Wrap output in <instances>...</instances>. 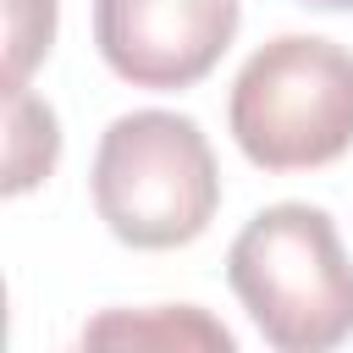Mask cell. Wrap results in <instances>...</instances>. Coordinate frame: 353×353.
<instances>
[{
	"label": "cell",
	"instance_id": "1",
	"mask_svg": "<svg viewBox=\"0 0 353 353\" xmlns=\"http://www.w3.org/2000/svg\"><path fill=\"white\" fill-rule=\"evenodd\" d=\"M226 281L276 353H325L353 336V265L320 204H270L226 248Z\"/></svg>",
	"mask_w": 353,
	"mask_h": 353
},
{
	"label": "cell",
	"instance_id": "2",
	"mask_svg": "<svg viewBox=\"0 0 353 353\" xmlns=\"http://www.w3.org/2000/svg\"><path fill=\"white\" fill-rule=\"evenodd\" d=\"M94 210L127 248H182L221 210V171L204 127L176 110H127L94 149Z\"/></svg>",
	"mask_w": 353,
	"mask_h": 353
},
{
	"label": "cell",
	"instance_id": "3",
	"mask_svg": "<svg viewBox=\"0 0 353 353\" xmlns=\"http://www.w3.org/2000/svg\"><path fill=\"white\" fill-rule=\"evenodd\" d=\"M232 138L259 171H314L353 149V55L314 33L259 44L226 105Z\"/></svg>",
	"mask_w": 353,
	"mask_h": 353
},
{
	"label": "cell",
	"instance_id": "4",
	"mask_svg": "<svg viewBox=\"0 0 353 353\" xmlns=\"http://www.w3.org/2000/svg\"><path fill=\"white\" fill-rule=\"evenodd\" d=\"M237 0H94V44L132 88H193L237 33Z\"/></svg>",
	"mask_w": 353,
	"mask_h": 353
},
{
	"label": "cell",
	"instance_id": "5",
	"mask_svg": "<svg viewBox=\"0 0 353 353\" xmlns=\"http://www.w3.org/2000/svg\"><path fill=\"white\" fill-rule=\"evenodd\" d=\"M55 154H61V127H55V110L28 94V88H6V193H28L39 188L50 171H55Z\"/></svg>",
	"mask_w": 353,
	"mask_h": 353
},
{
	"label": "cell",
	"instance_id": "6",
	"mask_svg": "<svg viewBox=\"0 0 353 353\" xmlns=\"http://www.w3.org/2000/svg\"><path fill=\"white\" fill-rule=\"evenodd\" d=\"M83 342H154V347H221L232 353V331L221 320H210L204 309L193 303H176V309H149V314H127V309H110L99 314Z\"/></svg>",
	"mask_w": 353,
	"mask_h": 353
},
{
	"label": "cell",
	"instance_id": "7",
	"mask_svg": "<svg viewBox=\"0 0 353 353\" xmlns=\"http://www.w3.org/2000/svg\"><path fill=\"white\" fill-rule=\"evenodd\" d=\"M55 44V0H6V88H28V72Z\"/></svg>",
	"mask_w": 353,
	"mask_h": 353
},
{
	"label": "cell",
	"instance_id": "8",
	"mask_svg": "<svg viewBox=\"0 0 353 353\" xmlns=\"http://www.w3.org/2000/svg\"><path fill=\"white\" fill-rule=\"evenodd\" d=\"M298 6H314V11H353V0H298Z\"/></svg>",
	"mask_w": 353,
	"mask_h": 353
}]
</instances>
